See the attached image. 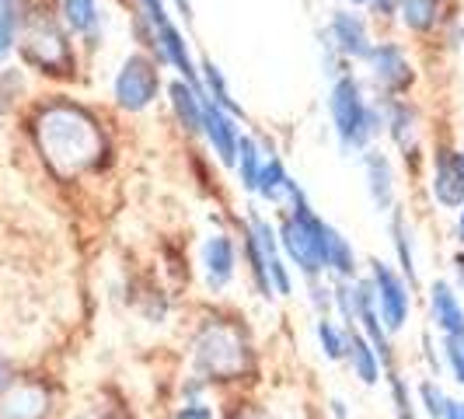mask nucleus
Masks as SVG:
<instances>
[{"mask_svg":"<svg viewBox=\"0 0 464 419\" xmlns=\"http://www.w3.org/2000/svg\"><path fill=\"white\" fill-rule=\"evenodd\" d=\"M22 92V73L18 70H4L0 73V112H7L14 105V94Z\"/></svg>","mask_w":464,"mask_h":419,"instance_id":"32","label":"nucleus"},{"mask_svg":"<svg viewBox=\"0 0 464 419\" xmlns=\"http://www.w3.org/2000/svg\"><path fill=\"white\" fill-rule=\"evenodd\" d=\"M49 392L35 381H11L0 392V419H46Z\"/></svg>","mask_w":464,"mask_h":419,"instance_id":"15","label":"nucleus"},{"mask_svg":"<svg viewBox=\"0 0 464 419\" xmlns=\"http://www.w3.org/2000/svg\"><path fill=\"white\" fill-rule=\"evenodd\" d=\"M328 231H332V224L314 213V207H311L307 196H304V189H297V192L290 196L286 210H283V217H279L276 238H279L283 256L290 262V269H297L307 283L325 279Z\"/></svg>","mask_w":464,"mask_h":419,"instance_id":"2","label":"nucleus"},{"mask_svg":"<svg viewBox=\"0 0 464 419\" xmlns=\"http://www.w3.org/2000/svg\"><path fill=\"white\" fill-rule=\"evenodd\" d=\"M398 22L409 32H433L440 22V0H398Z\"/></svg>","mask_w":464,"mask_h":419,"instance_id":"25","label":"nucleus"},{"mask_svg":"<svg viewBox=\"0 0 464 419\" xmlns=\"http://www.w3.org/2000/svg\"><path fill=\"white\" fill-rule=\"evenodd\" d=\"M325 273H332L335 279H356L360 277V258H356V248L343 231H328V245H325Z\"/></svg>","mask_w":464,"mask_h":419,"instance_id":"22","label":"nucleus"},{"mask_svg":"<svg viewBox=\"0 0 464 419\" xmlns=\"http://www.w3.org/2000/svg\"><path fill=\"white\" fill-rule=\"evenodd\" d=\"M443 364H447L450 377L464 388V332L443 336Z\"/></svg>","mask_w":464,"mask_h":419,"instance_id":"30","label":"nucleus"},{"mask_svg":"<svg viewBox=\"0 0 464 419\" xmlns=\"http://www.w3.org/2000/svg\"><path fill=\"white\" fill-rule=\"evenodd\" d=\"M297 189H301V182H294V175L286 171L283 158L269 154L266 164H262V171H258V186H256L258 200H266V203H273V207H286Z\"/></svg>","mask_w":464,"mask_h":419,"instance_id":"19","label":"nucleus"},{"mask_svg":"<svg viewBox=\"0 0 464 419\" xmlns=\"http://www.w3.org/2000/svg\"><path fill=\"white\" fill-rule=\"evenodd\" d=\"M454 279H458V287L464 290V252L454 256Z\"/></svg>","mask_w":464,"mask_h":419,"instance_id":"35","label":"nucleus"},{"mask_svg":"<svg viewBox=\"0 0 464 419\" xmlns=\"http://www.w3.org/2000/svg\"><path fill=\"white\" fill-rule=\"evenodd\" d=\"M328 116L335 140L346 154H363L373 147V140L384 133V116H381V102H373L363 94L360 77L346 70L332 81L328 88Z\"/></svg>","mask_w":464,"mask_h":419,"instance_id":"3","label":"nucleus"},{"mask_svg":"<svg viewBox=\"0 0 464 419\" xmlns=\"http://www.w3.org/2000/svg\"><path fill=\"white\" fill-rule=\"evenodd\" d=\"M161 92V70L150 53H133L122 60L116 81H112V98L122 112H143L154 105Z\"/></svg>","mask_w":464,"mask_h":419,"instance_id":"5","label":"nucleus"},{"mask_svg":"<svg viewBox=\"0 0 464 419\" xmlns=\"http://www.w3.org/2000/svg\"><path fill=\"white\" fill-rule=\"evenodd\" d=\"M388 381H392V398H395V416L398 419H419L416 405H412V398H409V388H405V381H401L395 371H388Z\"/></svg>","mask_w":464,"mask_h":419,"instance_id":"31","label":"nucleus"},{"mask_svg":"<svg viewBox=\"0 0 464 419\" xmlns=\"http://www.w3.org/2000/svg\"><path fill=\"white\" fill-rule=\"evenodd\" d=\"M325 39L339 49V56H343L346 63H363L373 49L371 24H367V18H363L356 7H339V11H332V18H328V24H325Z\"/></svg>","mask_w":464,"mask_h":419,"instance_id":"9","label":"nucleus"},{"mask_svg":"<svg viewBox=\"0 0 464 419\" xmlns=\"http://www.w3.org/2000/svg\"><path fill=\"white\" fill-rule=\"evenodd\" d=\"M343 4H346V7H371L373 0H343Z\"/></svg>","mask_w":464,"mask_h":419,"instance_id":"38","label":"nucleus"},{"mask_svg":"<svg viewBox=\"0 0 464 419\" xmlns=\"http://www.w3.org/2000/svg\"><path fill=\"white\" fill-rule=\"evenodd\" d=\"M346 332L349 328L343 326V322H335L332 315H318L314 336H318V346L325 353V360H332V364L346 360Z\"/></svg>","mask_w":464,"mask_h":419,"instance_id":"26","label":"nucleus"},{"mask_svg":"<svg viewBox=\"0 0 464 419\" xmlns=\"http://www.w3.org/2000/svg\"><path fill=\"white\" fill-rule=\"evenodd\" d=\"M199 262H203V279L213 294L227 290L234 283V273H237V245L227 231L209 234L203 241V252H199Z\"/></svg>","mask_w":464,"mask_h":419,"instance_id":"13","label":"nucleus"},{"mask_svg":"<svg viewBox=\"0 0 464 419\" xmlns=\"http://www.w3.org/2000/svg\"><path fill=\"white\" fill-rule=\"evenodd\" d=\"M73 419H92V416H88V413H81V416H73Z\"/></svg>","mask_w":464,"mask_h":419,"instance_id":"39","label":"nucleus"},{"mask_svg":"<svg viewBox=\"0 0 464 419\" xmlns=\"http://www.w3.org/2000/svg\"><path fill=\"white\" fill-rule=\"evenodd\" d=\"M371 287H373V301H377V315L388 328V336H398L401 328L409 326V315H412V287L405 283V277L398 273L395 266L373 258L371 262Z\"/></svg>","mask_w":464,"mask_h":419,"instance_id":"7","label":"nucleus"},{"mask_svg":"<svg viewBox=\"0 0 464 419\" xmlns=\"http://www.w3.org/2000/svg\"><path fill=\"white\" fill-rule=\"evenodd\" d=\"M199 92L207 94L209 102H217L220 109H227L234 116H241V105L234 102L231 88H227V77H224V70L217 67L213 60H203L199 63Z\"/></svg>","mask_w":464,"mask_h":419,"instance_id":"24","label":"nucleus"},{"mask_svg":"<svg viewBox=\"0 0 464 419\" xmlns=\"http://www.w3.org/2000/svg\"><path fill=\"white\" fill-rule=\"evenodd\" d=\"M346 364L349 371H353V377L360 385H367V388H373L381 381V374H384V364H381L377 349L371 346V339L360 328H349L346 332Z\"/></svg>","mask_w":464,"mask_h":419,"instance_id":"18","label":"nucleus"},{"mask_svg":"<svg viewBox=\"0 0 464 419\" xmlns=\"http://www.w3.org/2000/svg\"><path fill=\"white\" fill-rule=\"evenodd\" d=\"M192 360H196V377L203 381H234L245 371L248 346L241 339V332L227 322H207L199 328L196 343H192Z\"/></svg>","mask_w":464,"mask_h":419,"instance_id":"4","label":"nucleus"},{"mask_svg":"<svg viewBox=\"0 0 464 419\" xmlns=\"http://www.w3.org/2000/svg\"><path fill=\"white\" fill-rule=\"evenodd\" d=\"M388 231H392V248H395V258H398V273L405 277L409 287H416L419 283L416 241H412V224L405 220L401 210H392V224H388Z\"/></svg>","mask_w":464,"mask_h":419,"instance_id":"20","label":"nucleus"},{"mask_svg":"<svg viewBox=\"0 0 464 419\" xmlns=\"http://www.w3.org/2000/svg\"><path fill=\"white\" fill-rule=\"evenodd\" d=\"M458 241L464 245V207L458 210Z\"/></svg>","mask_w":464,"mask_h":419,"instance_id":"37","label":"nucleus"},{"mask_svg":"<svg viewBox=\"0 0 464 419\" xmlns=\"http://www.w3.org/2000/svg\"><path fill=\"white\" fill-rule=\"evenodd\" d=\"M199 137L209 143V151L217 154V161L234 168L237 143H241V126H237V116L227 112V109H220L217 102H209L207 94H203V130H199Z\"/></svg>","mask_w":464,"mask_h":419,"instance_id":"11","label":"nucleus"},{"mask_svg":"<svg viewBox=\"0 0 464 419\" xmlns=\"http://www.w3.org/2000/svg\"><path fill=\"white\" fill-rule=\"evenodd\" d=\"M18 43H22L28 63L43 67L46 73H67L70 70V46H67L63 22H53L46 15L24 18Z\"/></svg>","mask_w":464,"mask_h":419,"instance_id":"6","label":"nucleus"},{"mask_svg":"<svg viewBox=\"0 0 464 419\" xmlns=\"http://www.w3.org/2000/svg\"><path fill=\"white\" fill-rule=\"evenodd\" d=\"M363 175H367V192H371V203L377 213H392L398 200V186H395V168H392V158L377 147H367L363 154Z\"/></svg>","mask_w":464,"mask_h":419,"instance_id":"14","label":"nucleus"},{"mask_svg":"<svg viewBox=\"0 0 464 419\" xmlns=\"http://www.w3.org/2000/svg\"><path fill=\"white\" fill-rule=\"evenodd\" d=\"M168 94H171V112L179 119V126L192 137H199V130H203V94H199V88H192L186 81H175Z\"/></svg>","mask_w":464,"mask_h":419,"instance_id":"21","label":"nucleus"},{"mask_svg":"<svg viewBox=\"0 0 464 419\" xmlns=\"http://www.w3.org/2000/svg\"><path fill=\"white\" fill-rule=\"evenodd\" d=\"M248 231H252L258 252L266 258V269H269V279H273V294L290 297V290H294V269H290V262H286L283 248H279L276 228H273L262 213H252V217H248Z\"/></svg>","mask_w":464,"mask_h":419,"instance_id":"12","label":"nucleus"},{"mask_svg":"<svg viewBox=\"0 0 464 419\" xmlns=\"http://www.w3.org/2000/svg\"><path fill=\"white\" fill-rule=\"evenodd\" d=\"M171 419H213V409H209L203 398H186Z\"/></svg>","mask_w":464,"mask_h":419,"instance_id":"33","label":"nucleus"},{"mask_svg":"<svg viewBox=\"0 0 464 419\" xmlns=\"http://www.w3.org/2000/svg\"><path fill=\"white\" fill-rule=\"evenodd\" d=\"M241 238H245V258H248V273H252L256 290L262 294V297H273V279H269V269H266V258H262V252H258L256 238H252L248 228L241 231Z\"/></svg>","mask_w":464,"mask_h":419,"instance_id":"28","label":"nucleus"},{"mask_svg":"<svg viewBox=\"0 0 464 419\" xmlns=\"http://www.w3.org/2000/svg\"><path fill=\"white\" fill-rule=\"evenodd\" d=\"M266 158H269V154L258 147V140L248 137V133H241V143H237V158H234V171H237V182H241V189L256 192L258 171H262Z\"/></svg>","mask_w":464,"mask_h":419,"instance_id":"23","label":"nucleus"},{"mask_svg":"<svg viewBox=\"0 0 464 419\" xmlns=\"http://www.w3.org/2000/svg\"><path fill=\"white\" fill-rule=\"evenodd\" d=\"M60 22H63L70 35L84 39L88 46H98L105 18H102L98 0H60Z\"/></svg>","mask_w":464,"mask_h":419,"instance_id":"17","label":"nucleus"},{"mask_svg":"<svg viewBox=\"0 0 464 419\" xmlns=\"http://www.w3.org/2000/svg\"><path fill=\"white\" fill-rule=\"evenodd\" d=\"M430 192L443 210L458 213L464 207V147H440L433 154Z\"/></svg>","mask_w":464,"mask_h":419,"instance_id":"10","label":"nucleus"},{"mask_svg":"<svg viewBox=\"0 0 464 419\" xmlns=\"http://www.w3.org/2000/svg\"><path fill=\"white\" fill-rule=\"evenodd\" d=\"M39 147L56 175H81L102 154V133L94 119L77 105H49L39 116Z\"/></svg>","mask_w":464,"mask_h":419,"instance_id":"1","label":"nucleus"},{"mask_svg":"<svg viewBox=\"0 0 464 419\" xmlns=\"http://www.w3.org/2000/svg\"><path fill=\"white\" fill-rule=\"evenodd\" d=\"M419 405L430 419H447V409H450V398L443 392L437 381H422L419 385Z\"/></svg>","mask_w":464,"mask_h":419,"instance_id":"29","label":"nucleus"},{"mask_svg":"<svg viewBox=\"0 0 464 419\" xmlns=\"http://www.w3.org/2000/svg\"><path fill=\"white\" fill-rule=\"evenodd\" d=\"M11 381H14V377H11V364H7L4 356H0V392H4V388H7Z\"/></svg>","mask_w":464,"mask_h":419,"instance_id":"34","label":"nucleus"},{"mask_svg":"<svg viewBox=\"0 0 464 419\" xmlns=\"http://www.w3.org/2000/svg\"><path fill=\"white\" fill-rule=\"evenodd\" d=\"M22 0H0V63L14 53L18 35H22Z\"/></svg>","mask_w":464,"mask_h":419,"instance_id":"27","label":"nucleus"},{"mask_svg":"<svg viewBox=\"0 0 464 419\" xmlns=\"http://www.w3.org/2000/svg\"><path fill=\"white\" fill-rule=\"evenodd\" d=\"M367 70H371V81L377 88V98H405V92L412 88L416 73H412V63H409V53L384 39V43H373L371 56L363 60Z\"/></svg>","mask_w":464,"mask_h":419,"instance_id":"8","label":"nucleus"},{"mask_svg":"<svg viewBox=\"0 0 464 419\" xmlns=\"http://www.w3.org/2000/svg\"><path fill=\"white\" fill-rule=\"evenodd\" d=\"M234 419H273V416H269L266 409H245L241 416H234Z\"/></svg>","mask_w":464,"mask_h":419,"instance_id":"36","label":"nucleus"},{"mask_svg":"<svg viewBox=\"0 0 464 419\" xmlns=\"http://www.w3.org/2000/svg\"><path fill=\"white\" fill-rule=\"evenodd\" d=\"M430 318L440 328V336H458L464 332V304L458 297V287H450L447 279L430 283Z\"/></svg>","mask_w":464,"mask_h":419,"instance_id":"16","label":"nucleus"}]
</instances>
